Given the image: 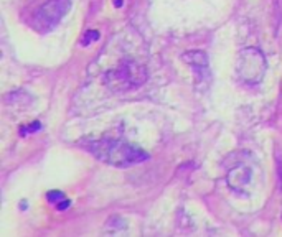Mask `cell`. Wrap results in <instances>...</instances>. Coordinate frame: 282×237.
<instances>
[{"label": "cell", "instance_id": "cell-3", "mask_svg": "<svg viewBox=\"0 0 282 237\" xmlns=\"http://www.w3.org/2000/svg\"><path fill=\"white\" fill-rule=\"evenodd\" d=\"M266 73V59L263 53L256 48H246L241 51L240 64H238V74L241 81L246 84H258Z\"/></svg>", "mask_w": 282, "mask_h": 237}, {"label": "cell", "instance_id": "cell-10", "mask_svg": "<svg viewBox=\"0 0 282 237\" xmlns=\"http://www.w3.org/2000/svg\"><path fill=\"white\" fill-rule=\"evenodd\" d=\"M69 206H71V201H69V199H66V201H63L61 204H59V206H56V209H58V211H66Z\"/></svg>", "mask_w": 282, "mask_h": 237}, {"label": "cell", "instance_id": "cell-11", "mask_svg": "<svg viewBox=\"0 0 282 237\" xmlns=\"http://www.w3.org/2000/svg\"><path fill=\"white\" fill-rule=\"evenodd\" d=\"M281 176H282V173H281Z\"/></svg>", "mask_w": 282, "mask_h": 237}, {"label": "cell", "instance_id": "cell-9", "mask_svg": "<svg viewBox=\"0 0 282 237\" xmlns=\"http://www.w3.org/2000/svg\"><path fill=\"white\" fill-rule=\"evenodd\" d=\"M41 128V123L40 122H33L31 125L28 127H23V128H20V135H26V133H33V132H38Z\"/></svg>", "mask_w": 282, "mask_h": 237}, {"label": "cell", "instance_id": "cell-6", "mask_svg": "<svg viewBox=\"0 0 282 237\" xmlns=\"http://www.w3.org/2000/svg\"><path fill=\"white\" fill-rule=\"evenodd\" d=\"M249 180H251V170L245 168V166H240V168H235L230 171L228 175V183H230L231 188H241L246 186Z\"/></svg>", "mask_w": 282, "mask_h": 237}, {"label": "cell", "instance_id": "cell-4", "mask_svg": "<svg viewBox=\"0 0 282 237\" xmlns=\"http://www.w3.org/2000/svg\"><path fill=\"white\" fill-rule=\"evenodd\" d=\"M69 8H71V0H48L35 13L33 26L40 31H50L68 13Z\"/></svg>", "mask_w": 282, "mask_h": 237}, {"label": "cell", "instance_id": "cell-7", "mask_svg": "<svg viewBox=\"0 0 282 237\" xmlns=\"http://www.w3.org/2000/svg\"><path fill=\"white\" fill-rule=\"evenodd\" d=\"M46 199H48V203L53 204V206H59L63 201H66V195L61 191H48Z\"/></svg>", "mask_w": 282, "mask_h": 237}, {"label": "cell", "instance_id": "cell-2", "mask_svg": "<svg viewBox=\"0 0 282 237\" xmlns=\"http://www.w3.org/2000/svg\"><path fill=\"white\" fill-rule=\"evenodd\" d=\"M147 81V69L135 61H124L121 66L104 74V83L116 93L137 89Z\"/></svg>", "mask_w": 282, "mask_h": 237}, {"label": "cell", "instance_id": "cell-5", "mask_svg": "<svg viewBox=\"0 0 282 237\" xmlns=\"http://www.w3.org/2000/svg\"><path fill=\"white\" fill-rule=\"evenodd\" d=\"M182 59L188 63L193 69H207L208 68V56L207 53L202 50H193V51H185L182 55Z\"/></svg>", "mask_w": 282, "mask_h": 237}, {"label": "cell", "instance_id": "cell-8", "mask_svg": "<svg viewBox=\"0 0 282 237\" xmlns=\"http://www.w3.org/2000/svg\"><path fill=\"white\" fill-rule=\"evenodd\" d=\"M96 40H99V31H97V30H89V31H86L84 36H83V45L88 46L91 41H96Z\"/></svg>", "mask_w": 282, "mask_h": 237}, {"label": "cell", "instance_id": "cell-1", "mask_svg": "<svg viewBox=\"0 0 282 237\" xmlns=\"http://www.w3.org/2000/svg\"><path fill=\"white\" fill-rule=\"evenodd\" d=\"M83 147L102 163L121 166V168L144 163L150 158V155L137 145L117 138L88 140V142H84Z\"/></svg>", "mask_w": 282, "mask_h": 237}]
</instances>
